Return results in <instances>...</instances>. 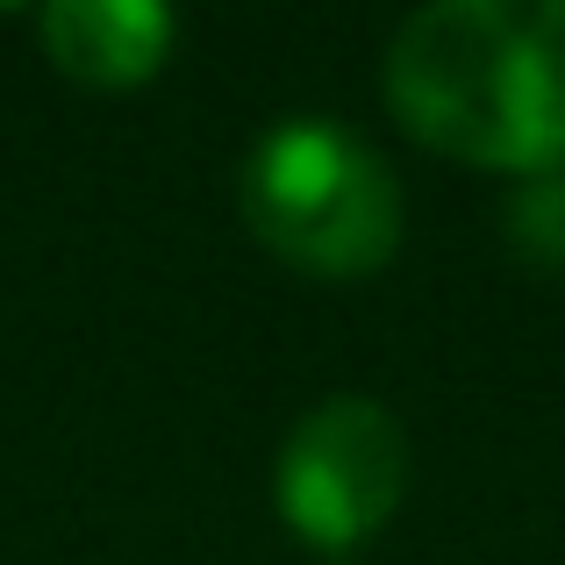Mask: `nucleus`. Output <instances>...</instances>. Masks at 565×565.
Masks as SVG:
<instances>
[{"label": "nucleus", "instance_id": "obj_1", "mask_svg": "<svg viewBox=\"0 0 565 565\" xmlns=\"http://www.w3.org/2000/svg\"><path fill=\"white\" fill-rule=\"evenodd\" d=\"M386 108L480 172L565 166V0H437L386 43Z\"/></svg>", "mask_w": 565, "mask_h": 565}, {"label": "nucleus", "instance_id": "obj_3", "mask_svg": "<svg viewBox=\"0 0 565 565\" xmlns=\"http://www.w3.org/2000/svg\"><path fill=\"white\" fill-rule=\"evenodd\" d=\"M408 487V437L373 394H330L287 429L273 466V501L287 530L344 558L380 537Z\"/></svg>", "mask_w": 565, "mask_h": 565}, {"label": "nucleus", "instance_id": "obj_5", "mask_svg": "<svg viewBox=\"0 0 565 565\" xmlns=\"http://www.w3.org/2000/svg\"><path fill=\"white\" fill-rule=\"evenodd\" d=\"M509 244L537 273H565V166L530 172L509 201Z\"/></svg>", "mask_w": 565, "mask_h": 565}, {"label": "nucleus", "instance_id": "obj_2", "mask_svg": "<svg viewBox=\"0 0 565 565\" xmlns=\"http://www.w3.org/2000/svg\"><path fill=\"white\" fill-rule=\"evenodd\" d=\"M244 222L308 279H365L401 250V180L344 122H279L244 158Z\"/></svg>", "mask_w": 565, "mask_h": 565}, {"label": "nucleus", "instance_id": "obj_4", "mask_svg": "<svg viewBox=\"0 0 565 565\" xmlns=\"http://www.w3.org/2000/svg\"><path fill=\"white\" fill-rule=\"evenodd\" d=\"M36 36H43V57L72 86L122 94V86H143L166 72L180 22L158 0H57V8H43Z\"/></svg>", "mask_w": 565, "mask_h": 565}]
</instances>
